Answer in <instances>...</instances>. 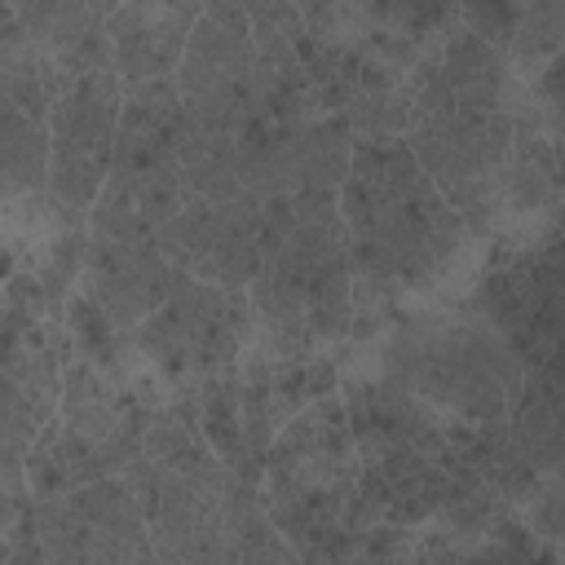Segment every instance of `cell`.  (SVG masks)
<instances>
[{
    "label": "cell",
    "mask_w": 565,
    "mask_h": 565,
    "mask_svg": "<svg viewBox=\"0 0 565 565\" xmlns=\"http://www.w3.org/2000/svg\"><path fill=\"white\" fill-rule=\"evenodd\" d=\"M335 207L353 278V322L344 349L371 344L411 305L463 296L481 243L437 194L402 137L353 141Z\"/></svg>",
    "instance_id": "6da1fadb"
},
{
    "label": "cell",
    "mask_w": 565,
    "mask_h": 565,
    "mask_svg": "<svg viewBox=\"0 0 565 565\" xmlns=\"http://www.w3.org/2000/svg\"><path fill=\"white\" fill-rule=\"evenodd\" d=\"M252 344L269 362L340 358L353 322L344 221L331 190L265 203L260 269L247 287Z\"/></svg>",
    "instance_id": "7a4b0ae2"
},
{
    "label": "cell",
    "mask_w": 565,
    "mask_h": 565,
    "mask_svg": "<svg viewBox=\"0 0 565 565\" xmlns=\"http://www.w3.org/2000/svg\"><path fill=\"white\" fill-rule=\"evenodd\" d=\"M353 349H362L411 397L468 428H503L525 375L512 349L468 309L463 296L411 305L371 344Z\"/></svg>",
    "instance_id": "3957f363"
},
{
    "label": "cell",
    "mask_w": 565,
    "mask_h": 565,
    "mask_svg": "<svg viewBox=\"0 0 565 565\" xmlns=\"http://www.w3.org/2000/svg\"><path fill=\"white\" fill-rule=\"evenodd\" d=\"M256 490L300 565H327L371 530L358 508V450L340 388L278 428Z\"/></svg>",
    "instance_id": "277c9868"
},
{
    "label": "cell",
    "mask_w": 565,
    "mask_h": 565,
    "mask_svg": "<svg viewBox=\"0 0 565 565\" xmlns=\"http://www.w3.org/2000/svg\"><path fill=\"white\" fill-rule=\"evenodd\" d=\"M66 305L31 269H13L0 291V481L26 486L22 459L62 402Z\"/></svg>",
    "instance_id": "5b68a950"
},
{
    "label": "cell",
    "mask_w": 565,
    "mask_h": 565,
    "mask_svg": "<svg viewBox=\"0 0 565 565\" xmlns=\"http://www.w3.org/2000/svg\"><path fill=\"white\" fill-rule=\"evenodd\" d=\"M132 344L168 402H194L199 384L238 366L252 344V300L177 274L168 300L132 327Z\"/></svg>",
    "instance_id": "8992f818"
},
{
    "label": "cell",
    "mask_w": 565,
    "mask_h": 565,
    "mask_svg": "<svg viewBox=\"0 0 565 565\" xmlns=\"http://www.w3.org/2000/svg\"><path fill=\"white\" fill-rule=\"evenodd\" d=\"M468 309L512 349L521 371L561 353V243H486L463 287Z\"/></svg>",
    "instance_id": "52a82bcc"
},
{
    "label": "cell",
    "mask_w": 565,
    "mask_h": 565,
    "mask_svg": "<svg viewBox=\"0 0 565 565\" xmlns=\"http://www.w3.org/2000/svg\"><path fill=\"white\" fill-rule=\"evenodd\" d=\"M172 84L185 119L207 137H238V128L269 106L274 75L256 57L243 4L199 9Z\"/></svg>",
    "instance_id": "ba28073f"
},
{
    "label": "cell",
    "mask_w": 565,
    "mask_h": 565,
    "mask_svg": "<svg viewBox=\"0 0 565 565\" xmlns=\"http://www.w3.org/2000/svg\"><path fill=\"white\" fill-rule=\"evenodd\" d=\"M177 269L159 247V234L128 212L124 203L97 194L84 221V260H79V291L119 327H141L172 291Z\"/></svg>",
    "instance_id": "9c48e42d"
},
{
    "label": "cell",
    "mask_w": 565,
    "mask_h": 565,
    "mask_svg": "<svg viewBox=\"0 0 565 565\" xmlns=\"http://www.w3.org/2000/svg\"><path fill=\"white\" fill-rule=\"evenodd\" d=\"M124 84L115 71H93L75 79L49 106V207L88 221L97 203L110 159H115V128H119Z\"/></svg>",
    "instance_id": "30bf717a"
},
{
    "label": "cell",
    "mask_w": 565,
    "mask_h": 565,
    "mask_svg": "<svg viewBox=\"0 0 565 565\" xmlns=\"http://www.w3.org/2000/svg\"><path fill=\"white\" fill-rule=\"evenodd\" d=\"M35 539L44 565H124L150 547L141 508L124 477L35 503Z\"/></svg>",
    "instance_id": "8fae6325"
},
{
    "label": "cell",
    "mask_w": 565,
    "mask_h": 565,
    "mask_svg": "<svg viewBox=\"0 0 565 565\" xmlns=\"http://www.w3.org/2000/svg\"><path fill=\"white\" fill-rule=\"evenodd\" d=\"M265 203L252 194L234 199H185V207L159 230V247L177 274L247 291L260 269Z\"/></svg>",
    "instance_id": "7c38bea8"
},
{
    "label": "cell",
    "mask_w": 565,
    "mask_h": 565,
    "mask_svg": "<svg viewBox=\"0 0 565 565\" xmlns=\"http://www.w3.org/2000/svg\"><path fill=\"white\" fill-rule=\"evenodd\" d=\"M49 207V128L0 84V234L22 247Z\"/></svg>",
    "instance_id": "4fadbf2b"
},
{
    "label": "cell",
    "mask_w": 565,
    "mask_h": 565,
    "mask_svg": "<svg viewBox=\"0 0 565 565\" xmlns=\"http://www.w3.org/2000/svg\"><path fill=\"white\" fill-rule=\"evenodd\" d=\"M203 4L177 0V4H110L106 13V40H110V71L119 84H150V79H172L177 62L185 53L190 26Z\"/></svg>",
    "instance_id": "5bb4252c"
},
{
    "label": "cell",
    "mask_w": 565,
    "mask_h": 565,
    "mask_svg": "<svg viewBox=\"0 0 565 565\" xmlns=\"http://www.w3.org/2000/svg\"><path fill=\"white\" fill-rule=\"evenodd\" d=\"M26 31L35 35L40 53L49 57L62 88L93 71H110V40H106V13L110 4H84V0H35L18 4Z\"/></svg>",
    "instance_id": "9a60e30c"
},
{
    "label": "cell",
    "mask_w": 565,
    "mask_h": 565,
    "mask_svg": "<svg viewBox=\"0 0 565 565\" xmlns=\"http://www.w3.org/2000/svg\"><path fill=\"white\" fill-rule=\"evenodd\" d=\"M561 384H565L561 380V353L547 358L543 366H530L521 375V388H516L508 424H503L508 450L525 468H534L539 477H556L561 455H565V446H561V428H565L561 424V393L565 388Z\"/></svg>",
    "instance_id": "2e32d148"
},
{
    "label": "cell",
    "mask_w": 565,
    "mask_h": 565,
    "mask_svg": "<svg viewBox=\"0 0 565 565\" xmlns=\"http://www.w3.org/2000/svg\"><path fill=\"white\" fill-rule=\"evenodd\" d=\"M565 53V0H521L512 40L503 44L508 71L530 84Z\"/></svg>",
    "instance_id": "e0dca14e"
},
{
    "label": "cell",
    "mask_w": 565,
    "mask_h": 565,
    "mask_svg": "<svg viewBox=\"0 0 565 565\" xmlns=\"http://www.w3.org/2000/svg\"><path fill=\"white\" fill-rule=\"evenodd\" d=\"M561 477H547L525 503H521V525L539 539V543H561Z\"/></svg>",
    "instance_id": "ac0fdd59"
},
{
    "label": "cell",
    "mask_w": 565,
    "mask_h": 565,
    "mask_svg": "<svg viewBox=\"0 0 565 565\" xmlns=\"http://www.w3.org/2000/svg\"><path fill=\"white\" fill-rule=\"evenodd\" d=\"M402 565H459V552H455L446 539H437L433 530L419 525V530L411 534V547H406Z\"/></svg>",
    "instance_id": "d6986e66"
},
{
    "label": "cell",
    "mask_w": 565,
    "mask_h": 565,
    "mask_svg": "<svg viewBox=\"0 0 565 565\" xmlns=\"http://www.w3.org/2000/svg\"><path fill=\"white\" fill-rule=\"evenodd\" d=\"M18 269V247L0 234V291H4V282H9V274Z\"/></svg>",
    "instance_id": "ffe728a7"
},
{
    "label": "cell",
    "mask_w": 565,
    "mask_h": 565,
    "mask_svg": "<svg viewBox=\"0 0 565 565\" xmlns=\"http://www.w3.org/2000/svg\"><path fill=\"white\" fill-rule=\"evenodd\" d=\"M124 565H163V561L154 556V547H146V552H137V556H128Z\"/></svg>",
    "instance_id": "44dd1931"
},
{
    "label": "cell",
    "mask_w": 565,
    "mask_h": 565,
    "mask_svg": "<svg viewBox=\"0 0 565 565\" xmlns=\"http://www.w3.org/2000/svg\"><path fill=\"white\" fill-rule=\"evenodd\" d=\"M282 565H300V561H296V556H287V561H282Z\"/></svg>",
    "instance_id": "7402d4cb"
}]
</instances>
